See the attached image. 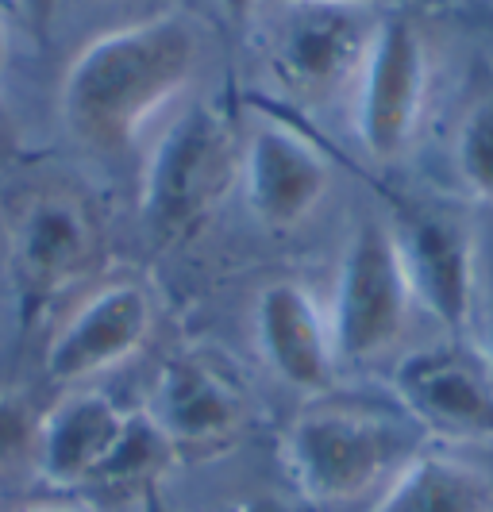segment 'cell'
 Segmentation results:
<instances>
[{
	"mask_svg": "<svg viewBox=\"0 0 493 512\" xmlns=\"http://www.w3.org/2000/svg\"><path fill=\"white\" fill-rule=\"evenodd\" d=\"M205 35L189 12H158L85 43L62 77L58 112L85 151L124 154L197 77Z\"/></svg>",
	"mask_w": 493,
	"mask_h": 512,
	"instance_id": "1",
	"label": "cell"
},
{
	"mask_svg": "<svg viewBox=\"0 0 493 512\" xmlns=\"http://www.w3.org/2000/svg\"><path fill=\"white\" fill-rule=\"evenodd\" d=\"M424 428L409 412H386L359 401L316 397L286 436V466L301 501L312 509L351 505L386 493L420 455Z\"/></svg>",
	"mask_w": 493,
	"mask_h": 512,
	"instance_id": "2",
	"label": "cell"
},
{
	"mask_svg": "<svg viewBox=\"0 0 493 512\" xmlns=\"http://www.w3.org/2000/svg\"><path fill=\"white\" fill-rule=\"evenodd\" d=\"M243 147L224 108L193 101L162 131L143 174V220L158 239L193 235L239 181Z\"/></svg>",
	"mask_w": 493,
	"mask_h": 512,
	"instance_id": "3",
	"label": "cell"
},
{
	"mask_svg": "<svg viewBox=\"0 0 493 512\" xmlns=\"http://www.w3.org/2000/svg\"><path fill=\"white\" fill-rule=\"evenodd\" d=\"M416 297L409 270L386 220L366 216L355 224L339 262L332 297V343L339 362H370L401 339Z\"/></svg>",
	"mask_w": 493,
	"mask_h": 512,
	"instance_id": "4",
	"label": "cell"
},
{
	"mask_svg": "<svg viewBox=\"0 0 493 512\" xmlns=\"http://www.w3.org/2000/svg\"><path fill=\"white\" fill-rule=\"evenodd\" d=\"M101 235L89 208L70 193H31L8 228V282L20 324L47 320L54 301L97 262Z\"/></svg>",
	"mask_w": 493,
	"mask_h": 512,
	"instance_id": "5",
	"label": "cell"
},
{
	"mask_svg": "<svg viewBox=\"0 0 493 512\" xmlns=\"http://www.w3.org/2000/svg\"><path fill=\"white\" fill-rule=\"evenodd\" d=\"M378 20L370 4L289 0L266 31V62L297 97H328L355 81L374 43Z\"/></svg>",
	"mask_w": 493,
	"mask_h": 512,
	"instance_id": "6",
	"label": "cell"
},
{
	"mask_svg": "<svg viewBox=\"0 0 493 512\" xmlns=\"http://www.w3.org/2000/svg\"><path fill=\"white\" fill-rule=\"evenodd\" d=\"M428 43L409 16L378 20L355 85V128L370 158L390 162L413 143L428 101Z\"/></svg>",
	"mask_w": 493,
	"mask_h": 512,
	"instance_id": "7",
	"label": "cell"
},
{
	"mask_svg": "<svg viewBox=\"0 0 493 512\" xmlns=\"http://www.w3.org/2000/svg\"><path fill=\"white\" fill-rule=\"evenodd\" d=\"M397 405L432 436L493 443V370L459 347H424L393 370Z\"/></svg>",
	"mask_w": 493,
	"mask_h": 512,
	"instance_id": "8",
	"label": "cell"
},
{
	"mask_svg": "<svg viewBox=\"0 0 493 512\" xmlns=\"http://www.w3.org/2000/svg\"><path fill=\"white\" fill-rule=\"evenodd\" d=\"M397 247L409 270L416 305H424L447 332L463 335L474 320L482 262L474 231L436 208H401Z\"/></svg>",
	"mask_w": 493,
	"mask_h": 512,
	"instance_id": "9",
	"label": "cell"
},
{
	"mask_svg": "<svg viewBox=\"0 0 493 512\" xmlns=\"http://www.w3.org/2000/svg\"><path fill=\"white\" fill-rule=\"evenodd\" d=\"M147 416L170 439L178 459H216L247 432V401L239 385L197 355L162 362Z\"/></svg>",
	"mask_w": 493,
	"mask_h": 512,
	"instance_id": "10",
	"label": "cell"
},
{
	"mask_svg": "<svg viewBox=\"0 0 493 512\" xmlns=\"http://www.w3.org/2000/svg\"><path fill=\"white\" fill-rule=\"evenodd\" d=\"M239 181L255 220L286 231L309 220L324 201L332 185V166L301 131L278 120H259L243 143Z\"/></svg>",
	"mask_w": 493,
	"mask_h": 512,
	"instance_id": "11",
	"label": "cell"
},
{
	"mask_svg": "<svg viewBox=\"0 0 493 512\" xmlns=\"http://www.w3.org/2000/svg\"><path fill=\"white\" fill-rule=\"evenodd\" d=\"M155 328V305L135 282H112L97 289L85 305L62 324L47 347L51 382H85L128 362Z\"/></svg>",
	"mask_w": 493,
	"mask_h": 512,
	"instance_id": "12",
	"label": "cell"
},
{
	"mask_svg": "<svg viewBox=\"0 0 493 512\" xmlns=\"http://www.w3.org/2000/svg\"><path fill=\"white\" fill-rule=\"evenodd\" d=\"M255 332L270 370L286 385L324 397L336 382L332 324L316 297L297 282H270L255 301Z\"/></svg>",
	"mask_w": 493,
	"mask_h": 512,
	"instance_id": "13",
	"label": "cell"
},
{
	"mask_svg": "<svg viewBox=\"0 0 493 512\" xmlns=\"http://www.w3.org/2000/svg\"><path fill=\"white\" fill-rule=\"evenodd\" d=\"M128 424L104 393H74L39 420V470L54 486H89Z\"/></svg>",
	"mask_w": 493,
	"mask_h": 512,
	"instance_id": "14",
	"label": "cell"
},
{
	"mask_svg": "<svg viewBox=\"0 0 493 512\" xmlns=\"http://www.w3.org/2000/svg\"><path fill=\"white\" fill-rule=\"evenodd\" d=\"M370 512H493V486L467 462L420 451Z\"/></svg>",
	"mask_w": 493,
	"mask_h": 512,
	"instance_id": "15",
	"label": "cell"
},
{
	"mask_svg": "<svg viewBox=\"0 0 493 512\" xmlns=\"http://www.w3.org/2000/svg\"><path fill=\"white\" fill-rule=\"evenodd\" d=\"M178 462L170 439L158 432V424L143 412H128V424L116 439V447L108 451L104 466L97 470V478L89 486H104V489H147L158 486L162 474Z\"/></svg>",
	"mask_w": 493,
	"mask_h": 512,
	"instance_id": "16",
	"label": "cell"
},
{
	"mask_svg": "<svg viewBox=\"0 0 493 512\" xmlns=\"http://www.w3.org/2000/svg\"><path fill=\"white\" fill-rule=\"evenodd\" d=\"M455 170L470 193L493 208V85L470 104L459 124Z\"/></svg>",
	"mask_w": 493,
	"mask_h": 512,
	"instance_id": "17",
	"label": "cell"
},
{
	"mask_svg": "<svg viewBox=\"0 0 493 512\" xmlns=\"http://www.w3.org/2000/svg\"><path fill=\"white\" fill-rule=\"evenodd\" d=\"M39 436V420L31 416L20 397L0 393V462H12L24 455L27 443Z\"/></svg>",
	"mask_w": 493,
	"mask_h": 512,
	"instance_id": "18",
	"label": "cell"
},
{
	"mask_svg": "<svg viewBox=\"0 0 493 512\" xmlns=\"http://www.w3.org/2000/svg\"><path fill=\"white\" fill-rule=\"evenodd\" d=\"M220 512H316L309 501H289V497H274V493H262V497H247V501H235Z\"/></svg>",
	"mask_w": 493,
	"mask_h": 512,
	"instance_id": "19",
	"label": "cell"
},
{
	"mask_svg": "<svg viewBox=\"0 0 493 512\" xmlns=\"http://www.w3.org/2000/svg\"><path fill=\"white\" fill-rule=\"evenodd\" d=\"M16 162H20V131L12 124L8 108L0 104V170H8V166H16Z\"/></svg>",
	"mask_w": 493,
	"mask_h": 512,
	"instance_id": "20",
	"label": "cell"
},
{
	"mask_svg": "<svg viewBox=\"0 0 493 512\" xmlns=\"http://www.w3.org/2000/svg\"><path fill=\"white\" fill-rule=\"evenodd\" d=\"M20 4V12H24V20L35 31H51L54 16H58V8H62V0H16Z\"/></svg>",
	"mask_w": 493,
	"mask_h": 512,
	"instance_id": "21",
	"label": "cell"
},
{
	"mask_svg": "<svg viewBox=\"0 0 493 512\" xmlns=\"http://www.w3.org/2000/svg\"><path fill=\"white\" fill-rule=\"evenodd\" d=\"M259 4L262 0H220V12L228 16V24H247Z\"/></svg>",
	"mask_w": 493,
	"mask_h": 512,
	"instance_id": "22",
	"label": "cell"
},
{
	"mask_svg": "<svg viewBox=\"0 0 493 512\" xmlns=\"http://www.w3.org/2000/svg\"><path fill=\"white\" fill-rule=\"evenodd\" d=\"M139 512H170L166 497H162V489H158V486L139 489Z\"/></svg>",
	"mask_w": 493,
	"mask_h": 512,
	"instance_id": "23",
	"label": "cell"
},
{
	"mask_svg": "<svg viewBox=\"0 0 493 512\" xmlns=\"http://www.w3.org/2000/svg\"><path fill=\"white\" fill-rule=\"evenodd\" d=\"M486 366L493 370V270L486 282Z\"/></svg>",
	"mask_w": 493,
	"mask_h": 512,
	"instance_id": "24",
	"label": "cell"
},
{
	"mask_svg": "<svg viewBox=\"0 0 493 512\" xmlns=\"http://www.w3.org/2000/svg\"><path fill=\"white\" fill-rule=\"evenodd\" d=\"M8 70V27H4V16H0V77Z\"/></svg>",
	"mask_w": 493,
	"mask_h": 512,
	"instance_id": "25",
	"label": "cell"
},
{
	"mask_svg": "<svg viewBox=\"0 0 493 512\" xmlns=\"http://www.w3.org/2000/svg\"><path fill=\"white\" fill-rule=\"evenodd\" d=\"M27 512H89V509H70V505H47V509H27Z\"/></svg>",
	"mask_w": 493,
	"mask_h": 512,
	"instance_id": "26",
	"label": "cell"
},
{
	"mask_svg": "<svg viewBox=\"0 0 493 512\" xmlns=\"http://www.w3.org/2000/svg\"><path fill=\"white\" fill-rule=\"evenodd\" d=\"M274 4H289V0H274ZM339 4H374V0H339Z\"/></svg>",
	"mask_w": 493,
	"mask_h": 512,
	"instance_id": "27",
	"label": "cell"
}]
</instances>
